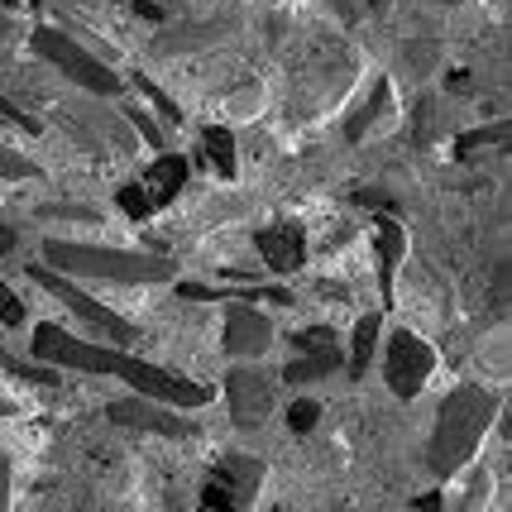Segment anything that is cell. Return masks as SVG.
Segmentation results:
<instances>
[{
    "mask_svg": "<svg viewBox=\"0 0 512 512\" xmlns=\"http://www.w3.org/2000/svg\"><path fill=\"white\" fill-rule=\"evenodd\" d=\"M29 44H34L39 58H48L53 67H63L77 87L96 91V96H115V91H120V77H115L111 67L101 63V58H91L87 48L77 44V39H67L63 29H34Z\"/></svg>",
    "mask_w": 512,
    "mask_h": 512,
    "instance_id": "4",
    "label": "cell"
},
{
    "mask_svg": "<svg viewBox=\"0 0 512 512\" xmlns=\"http://www.w3.org/2000/svg\"><path fill=\"white\" fill-rule=\"evenodd\" d=\"M431 369H436V350L426 345L422 335L412 331H398L388 340V355H383V379L388 388L398 393V398H417L431 379Z\"/></svg>",
    "mask_w": 512,
    "mask_h": 512,
    "instance_id": "6",
    "label": "cell"
},
{
    "mask_svg": "<svg viewBox=\"0 0 512 512\" xmlns=\"http://www.w3.org/2000/svg\"><path fill=\"white\" fill-rule=\"evenodd\" d=\"M273 345V321H268L254 302H235L225 307V355L230 359H254Z\"/></svg>",
    "mask_w": 512,
    "mask_h": 512,
    "instance_id": "8",
    "label": "cell"
},
{
    "mask_svg": "<svg viewBox=\"0 0 512 512\" xmlns=\"http://www.w3.org/2000/svg\"><path fill=\"white\" fill-rule=\"evenodd\" d=\"M498 407H503L498 393L479 388V383H460V388L441 402V412H436V431H431V446H426V465L436 469L441 479L460 474V469L479 455L484 431H489V422L498 417Z\"/></svg>",
    "mask_w": 512,
    "mask_h": 512,
    "instance_id": "2",
    "label": "cell"
},
{
    "mask_svg": "<svg viewBox=\"0 0 512 512\" xmlns=\"http://www.w3.org/2000/svg\"><path fill=\"white\" fill-rule=\"evenodd\" d=\"M340 340H335L331 326H307V331H297V350H335Z\"/></svg>",
    "mask_w": 512,
    "mask_h": 512,
    "instance_id": "21",
    "label": "cell"
},
{
    "mask_svg": "<svg viewBox=\"0 0 512 512\" xmlns=\"http://www.w3.org/2000/svg\"><path fill=\"white\" fill-rule=\"evenodd\" d=\"M201 503H206V508H235V498H230V489H225L221 479H216V484H206V489H201Z\"/></svg>",
    "mask_w": 512,
    "mask_h": 512,
    "instance_id": "26",
    "label": "cell"
},
{
    "mask_svg": "<svg viewBox=\"0 0 512 512\" xmlns=\"http://www.w3.org/2000/svg\"><path fill=\"white\" fill-rule=\"evenodd\" d=\"M259 254H264V264L273 273H297V268L307 264V235H302V225H292V221L264 225L259 230Z\"/></svg>",
    "mask_w": 512,
    "mask_h": 512,
    "instance_id": "10",
    "label": "cell"
},
{
    "mask_svg": "<svg viewBox=\"0 0 512 512\" xmlns=\"http://www.w3.org/2000/svg\"><path fill=\"white\" fill-rule=\"evenodd\" d=\"M201 144H206V154H211V163H216L221 178H235V173H240V168H235V134L230 130L206 125V130H201Z\"/></svg>",
    "mask_w": 512,
    "mask_h": 512,
    "instance_id": "16",
    "label": "cell"
},
{
    "mask_svg": "<svg viewBox=\"0 0 512 512\" xmlns=\"http://www.w3.org/2000/svg\"><path fill=\"white\" fill-rule=\"evenodd\" d=\"M10 249H15V230L0 221V254H10Z\"/></svg>",
    "mask_w": 512,
    "mask_h": 512,
    "instance_id": "30",
    "label": "cell"
},
{
    "mask_svg": "<svg viewBox=\"0 0 512 512\" xmlns=\"http://www.w3.org/2000/svg\"><path fill=\"white\" fill-rule=\"evenodd\" d=\"M130 120L139 125V130H144V139H149V144H163V130H158V125L144 111H130Z\"/></svg>",
    "mask_w": 512,
    "mask_h": 512,
    "instance_id": "28",
    "label": "cell"
},
{
    "mask_svg": "<svg viewBox=\"0 0 512 512\" xmlns=\"http://www.w3.org/2000/svg\"><path fill=\"white\" fill-rule=\"evenodd\" d=\"M29 278H34V283H44V288L63 302L67 312H77L82 321H87L91 331L111 335L115 345H134V326H130V321H120L106 302H96V297H87V292H77L72 283H67V273H58V268H48V264H29Z\"/></svg>",
    "mask_w": 512,
    "mask_h": 512,
    "instance_id": "5",
    "label": "cell"
},
{
    "mask_svg": "<svg viewBox=\"0 0 512 512\" xmlns=\"http://www.w3.org/2000/svg\"><path fill=\"white\" fill-rule=\"evenodd\" d=\"M297 355L302 359H292L288 369H283L288 383H316V379H326V374L340 369V345H335V350H297Z\"/></svg>",
    "mask_w": 512,
    "mask_h": 512,
    "instance_id": "15",
    "label": "cell"
},
{
    "mask_svg": "<svg viewBox=\"0 0 512 512\" xmlns=\"http://www.w3.org/2000/svg\"><path fill=\"white\" fill-rule=\"evenodd\" d=\"M316 417H321V407H316V402H297V407L288 412V426L297 431V436H307V431L316 426Z\"/></svg>",
    "mask_w": 512,
    "mask_h": 512,
    "instance_id": "23",
    "label": "cell"
},
{
    "mask_svg": "<svg viewBox=\"0 0 512 512\" xmlns=\"http://www.w3.org/2000/svg\"><path fill=\"white\" fill-rule=\"evenodd\" d=\"M388 111V82H379V87H374V96H369V106H364V111L355 115V120H350V139H364V134H369V125H379V115Z\"/></svg>",
    "mask_w": 512,
    "mask_h": 512,
    "instance_id": "18",
    "label": "cell"
},
{
    "mask_svg": "<svg viewBox=\"0 0 512 512\" xmlns=\"http://www.w3.org/2000/svg\"><path fill=\"white\" fill-rule=\"evenodd\" d=\"M182 297H197V302H221V297H245V302H259V297H268V302H292L288 288H254V283H245V288H211V283H178Z\"/></svg>",
    "mask_w": 512,
    "mask_h": 512,
    "instance_id": "14",
    "label": "cell"
},
{
    "mask_svg": "<svg viewBox=\"0 0 512 512\" xmlns=\"http://www.w3.org/2000/svg\"><path fill=\"white\" fill-rule=\"evenodd\" d=\"M0 369H5V374H15V379H29V383H58L53 369H44V364H20L10 350H0Z\"/></svg>",
    "mask_w": 512,
    "mask_h": 512,
    "instance_id": "20",
    "label": "cell"
},
{
    "mask_svg": "<svg viewBox=\"0 0 512 512\" xmlns=\"http://www.w3.org/2000/svg\"><path fill=\"white\" fill-rule=\"evenodd\" d=\"M0 173H5V178H24V173H34V168H29L20 154H5V149H0Z\"/></svg>",
    "mask_w": 512,
    "mask_h": 512,
    "instance_id": "27",
    "label": "cell"
},
{
    "mask_svg": "<svg viewBox=\"0 0 512 512\" xmlns=\"http://www.w3.org/2000/svg\"><path fill=\"white\" fill-rule=\"evenodd\" d=\"M48 268L77 273V278H96V283H115V288L168 283V278L178 273L173 259H163V254H130V249L72 245V240H53V245H48Z\"/></svg>",
    "mask_w": 512,
    "mask_h": 512,
    "instance_id": "3",
    "label": "cell"
},
{
    "mask_svg": "<svg viewBox=\"0 0 512 512\" xmlns=\"http://www.w3.org/2000/svg\"><path fill=\"white\" fill-rule=\"evenodd\" d=\"M34 359H48L58 369H82V374H115L125 379L139 393V398L168 402V407H206L211 402V388L206 383H192L182 374H168V369H154L149 359H134L125 350H106V345H87L77 335H67L63 326L44 321L34 331Z\"/></svg>",
    "mask_w": 512,
    "mask_h": 512,
    "instance_id": "1",
    "label": "cell"
},
{
    "mask_svg": "<svg viewBox=\"0 0 512 512\" xmlns=\"http://www.w3.org/2000/svg\"><path fill=\"white\" fill-rule=\"evenodd\" d=\"M29 5H44V0H29Z\"/></svg>",
    "mask_w": 512,
    "mask_h": 512,
    "instance_id": "31",
    "label": "cell"
},
{
    "mask_svg": "<svg viewBox=\"0 0 512 512\" xmlns=\"http://www.w3.org/2000/svg\"><path fill=\"white\" fill-rule=\"evenodd\" d=\"M225 402H230L235 426H259V422H268V412H273V383H268L259 369H230Z\"/></svg>",
    "mask_w": 512,
    "mask_h": 512,
    "instance_id": "9",
    "label": "cell"
},
{
    "mask_svg": "<svg viewBox=\"0 0 512 512\" xmlns=\"http://www.w3.org/2000/svg\"><path fill=\"white\" fill-rule=\"evenodd\" d=\"M335 15L345 24H359V15H364V0H335Z\"/></svg>",
    "mask_w": 512,
    "mask_h": 512,
    "instance_id": "29",
    "label": "cell"
},
{
    "mask_svg": "<svg viewBox=\"0 0 512 512\" xmlns=\"http://www.w3.org/2000/svg\"><path fill=\"white\" fill-rule=\"evenodd\" d=\"M182 182H187V158L158 154V163H149V168H144V178H139L144 211H149V216H154V211H163V206L182 192Z\"/></svg>",
    "mask_w": 512,
    "mask_h": 512,
    "instance_id": "11",
    "label": "cell"
},
{
    "mask_svg": "<svg viewBox=\"0 0 512 512\" xmlns=\"http://www.w3.org/2000/svg\"><path fill=\"white\" fill-rule=\"evenodd\" d=\"M0 120H5V125H15V130L39 134V120H34V115H24V111H15L10 101H0Z\"/></svg>",
    "mask_w": 512,
    "mask_h": 512,
    "instance_id": "25",
    "label": "cell"
},
{
    "mask_svg": "<svg viewBox=\"0 0 512 512\" xmlns=\"http://www.w3.org/2000/svg\"><path fill=\"white\" fill-rule=\"evenodd\" d=\"M374 340H379V316H359L355 321V345H350V374H364L374 359Z\"/></svg>",
    "mask_w": 512,
    "mask_h": 512,
    "instance_id": "17",
    "label": "cell"
},
{
    "mask_svg": "<svg viewBox=\"0 0 512 512\" xmlns=\"http://www.w3.org/2000/svg\"><path fill=\"white\" fill-rule=\"evenodd\" d=\"M111 422L139 426V431H154V436H168V441H192V436H201L187 417L168 412V402H154V398H120V402H111Z\"/></svg>",
    "mask_w": 512,
    "mask_h": 512,
    "instance_id": "7",
    "label": "cell"
},
{
    "mask_svg": "<svg viewBox=\"0 0 512 512\" xmlns=\"http://www.w3.org/2000/svg\"><path fill=\"white\" fill-rule=\"evenodd\" d=\"M216 479H221L225 489H230L235 508H245L249 498L259 493V484H264V460H254V455H221Z\"/></svg>",
    "mask_w": 512,
    "mask_h": 512,
    "instance_id": "13",
    "label": "cell"
},
{
    "mask_svg": "<svg viewBox=\"0 0 512 512\" xmlns=\"http://www.w3.org/2000/svg\"><path fill=\"white\" fill-rule=\"evenodd\" d=\"M484 144H508V125H493V130L465 134V139L455 144V158H460V163H469V154H474V149H484Z\"/></svg>",
    "mask_w": 512,
    "mask_h": 512,
    "instance_id": "19",
    "label": "cell"
},
{
    "mask_svg": "<svg viewBox=\"0 0 512 512\" xmlns=\"http://www.w3.org/2000/svg\"><path fill=\"white\" fill-rule=\"evenodd\" d=\"M374 249H379V288H383V302H393V288H398V264L407 254V235L393 216H379L374 221Z\"/></svg>",
    "mask_w": 512,
    "mask_h": 512,
    "instance_id": "12",
    "label": "cell"
},
{
    "mask_svg": "<svg viewBox=\"0 0 512 512\" xmlns=\"http://www.w3.org/2000/svg\"><path fill=\"white\" fill-rule=\"evenodd\" d=\"M0 321H5V326H20V321H24V302L10 292V283H5V278H0Z\"/></svg>",
    "mask_w": 512,
    "mask_h": 512,
    "instance_id": "22",
    "label": "cell"
},
{
    "mask_svg": "<svg viewBox=\"0 0 512 512\" xmlns=\"http://www.w3.org/2000/svg\"><path fill=\"white\" fill-rule=\"evenodd\" d=\"M134 87L144 91V96H149V101H154V106H158V111H163V115H168V120H182V106H173V101H168V96H163V91H158L154 82H144V77H139Z\"/></svg>",
    "mask_w": 512,
    "mask_h": 512,
    "instance_id": "24",
    "label": "cell"
}]
</instances>
